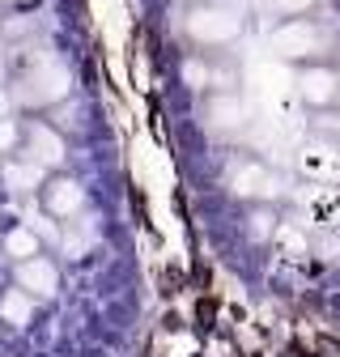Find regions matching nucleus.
I'll list each match as a JSON object with an SVG mask.
<instances>
[{
    "mask_svg": "<svg viewBox=\"0 0 340 357\" xmlns=\"http://www.w3.org/2000/svg\"><path fill=\"white\" fill-rule=\"evenodd\" d=\"M179 285H183L179 273H166V277H162V294H166V298H170V294H179Z\"/></svg>",
    "mask_w": 340,
    "mask_h": 357,
    "instance_id": "nucleus-2",
    "label": "nucleus"
},
{
    "mask_svg": "<svg viewBox=\"0 0 340 357\" xmlns=\"http://www.w3.org/2000/svg\"><path fill=\"white\" fill-rule=\"evenodd\" d=\"M196 319H200V328H212V319H217V298L212 294H204L196 302Z\"/></svg>",
    "mask_w": 340,
    "mask_h": 357,
    "instance_id": "nucleus-1",
    "label": "nucleus"
}]
</instances>
